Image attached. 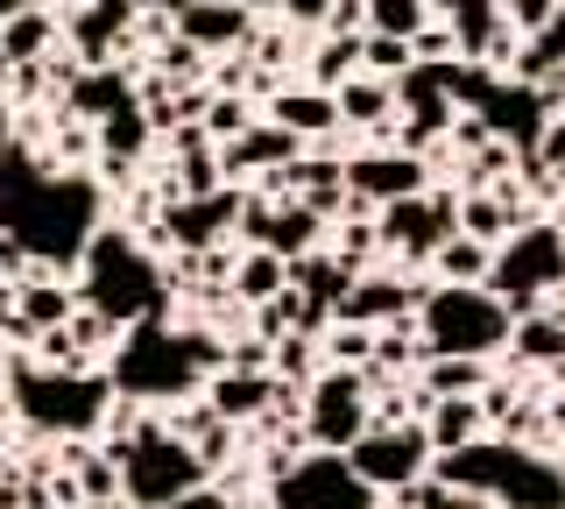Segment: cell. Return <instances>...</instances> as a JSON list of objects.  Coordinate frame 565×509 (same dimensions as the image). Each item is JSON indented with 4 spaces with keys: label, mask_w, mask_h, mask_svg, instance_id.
<instances>
[{
    "label": "cell",
    "mask_w": 565,
    "mask_h": 509,
    "mask_svg": "<svg viewBox=\"0 0 565 509\" xmlns=\"http://www.w3.org/2000/svg\"><path fill=\"white\" fill-rule=\"evenodd\" d=\"M128 8H135V14H170V22H177V14H184L191 0H128Z\"/></svg>",
    "instance_id": "60d3db41"
},
{
    "label": "cell",
    "mask_w": 565,
    "mask_h": 509,
    "mask_svg": "<svg viewBox=\"0 0 565 509\" xmlns=\"http://www.w3.org/2000/svg\"><path fill=\"white\" fill-rule=\"evenodd\" d=\"M282 382L269 375V368H220V375L205 382V403L226 417V425H262L269 417V403H276Z\"/></svg>",
    "instance_id": "ffe728a7"
},
{
    "label": "cell",
    "mask_w": 565,
    "mask_h": 509,
    "mask_svg": "<svg viewBox=\"0 0 565 509\" xmlns=\"http://www.w3.org/2000/svg\"><path fill=\"white\" fill-rule=\"evenodd\" d=\"M537 163L565 184V114H558V120H544V135H537Z\"/></svg>",
    "instance_id": "74e56055"
},
{
    "label": "cell",
    "mask_w": 565,
    "mask_h": 509,
    "mask_svg": "<svg viewBox=\"0 0 565 509\" xmlns=\"http://www.w3.org/2000/svg\"><path fill=\"white\" fill-rule=\"evenodd\" d=\"M488 390V368L481 361H424V403H438V396H481Z\"/></svg>",
    "instance_id": "1f68e13d"
},
{
    "label": "cell",
    "mask_w": 565,
    "mask_h": 509,
    "mask_svg": "<svg viewBox=\"0 0 565 509\" xmlns=\"http://www.w3.org/2000/svg\"><path fill=\"white\" fill-rule=\"evenodd\" d=\"M141 22V14L128 8V0H78L71 8V57L93 72V64H120V50H128V29Z\"/></svg>",
    "instance_id": "9a60e30c"
},
{
    "label": "cell",
    "mask_w": 565,
    "mask_h": 509,
    "mask_svg": "<svg viewBox=\"0 0 565 509\" xmlns=\"http://www.w3.org/2000/svg\"><path fill=\"white\" fill-rule=\"evenodd\" d=\"M411 64H417V57H411V43H403V36H367V43H361V72L382 78V85H396Z\"/></svg>",
    "instance_id": "836d02e7"
},
{
    "label": "cell",
    "mask_w": 565,
    "mask_h": 509,
    "mask_svg": "<svg viewBox=\"0 0 565 509\" xmlns=\"http://www.w3.org/2000/svg\"><path fill=\"white\" fill-rule=\"evenodd\" d=\"M8 396L22 411L29 432H93L114 417V375H93V368H35V361H14L8 368Z\"/></svg>",
    "instance_id": "8992f818"
},
{
    "label": "cell",
    "mask_w": 565,
    "mask_h": 509,
    "mask_svg": "<svg viewBox=\"0 0 565 509\" xmlns=\"http://www.w3.org/2000/svg\"><path fill=\"white\" fill-rule=\"evenodd\" d=\"M403 509H481L467 496V488H446V481H417L411 496H403Z\"/></svg>",
    "instance_id": "8d00e7d4"
},
{
    "label": "cell",
    "mask_w": 565,
    "mask_h": 509,
    "mask_svg": "<svg viewBox=\"0 0 565 509\" xmlns=\"http://www.w3.org/2000/svg\"><path fill=\"white\" fill-rule=\"evenodd\" d=\"M99 226H106L99 220V184L85 178V170H57L29 142L8 149V163H0V234L35 262L29 276L78 269L85 241H93Z\"/></svg>",
    "instance_id": "6da1fadb"
},
{
    "label": "cell",
    "mask_w": 565,
    "mask_h": 509,
    "mask_svg": "<svg viewBox=\"0 0 565 509\" xmlns=\"http://www.w3.org/2000/svg\"><path fill=\"white\" fill-rule=\"evenodd\" d=\"M106 460L120 467V496H128V509H177L191 488L212 481L205 460L191 453V438L156 425V417H141L135 432L106 438Z\"/></svg>",
    "instance_id": "5b68a950"
},
{
    "label": "cell",
    "mask_w": 565,
    "mask_h": 509,
    "mask_svg": "<svg viewBox=\"0 0 565 509\" xmlns=\"http://www.w3.org/2000/svg\"><path fill=\"white\" fill-rule=\"evenodd\" d=\"M417 332L431 347V361H488L516 340V311L502 305L488 284L481 290H459V284H431V297L417 305Z\"/></svg>",
    "instance_id": "52a82bcc"
},
{
    "label": "cell",
    "mask_w": 565,
    "mask_h": 509,
    "mask_svg": "<svg viewBox=\"0 0 565 509\" xmlns=\"http://www.w3.org/2000/svg\"><path fill=\"white\" fill-rule=\"evenodd\" d=\"M424 432H431V453L446 460V453L481 446V438H488L494 425H488L481 396H438V403H424Z\"/></svg>",
    "instance_id": "603a6c76"
},
{
    "label": "cell",
    "mask_w": 565,
    "mask_h": 509,
    "mask_svg": "<svg viewBox=\"0 0 565 509\" xmlns=\"http://www.w3.org/2000/svg\"><path fill=\"white\" fill-rule=\"evenodd\" d=\"M459 8H467V0H431V22H452Z\"/></svg>",
    "instance_id": "ee69618b"
},
{
    "label": "cell",
    "mask_w": 565,
    "mask_h": 509,
    "mask_svg": "<svg viewBox=\"0 0 565 509\" xmlns=\"http://www.w3.org/2000/svg\"><path fill=\"white\" fill-rule=\"evenodd\" d=\"M431 276H438V284H459V290H481L488 276H494V248H488V241H473V234H452L446 248L431 255Z\"/></svg>",
    "instance_id": "f1b7e54d"
},
{
    "label": "cell",
    "mask_w": 565,
    "mask_h": 509,
    "mask_svg": "<svg viewBox=\"0 0 565 509\" xmlns=\"http://www.w3.org/2000/svg\"><path fill=\"white\" fill-rule=\"evenodd\" d=\"M361 43L367 36H326V43H318V57H311V85H318V93H340L347 78H361Z\"/></svg>",
    "instance_id": "4dcf8cb0"
},
{
    "label": "cell",
    "mask_w": 565,
    "mask_h": 509,
    "mask_svg": "<svg viewBox=\"0 0 565 509\" xmlns=\"http://www.w3.org/2000/svg\"><path fill=\"white\" fill-rule=\"evenodd\" d=\"M269 120H276V128H290L297 142H311V135H326V142H332V135H340V99L318 93V85H297V93L282 85V93H269Z\"/></svg>",
    "instance_id": "cb8c5ba5"
},
{
    "label": "cell",
    "mask_w": 565,
    "mask_h": 509,
    "mask_svg": "<svg viewBox=\"0 0 565 509\" xmlns=\"http://www.w3.org/2000/svg\"><path fill=\"white\" fill-rule=\"evenodd\" d=\"M22 262H29V255H22V248H14V241H8V234H0V284H8V276H14V269H22Z\"/></svg>",
    "instance_id": "b9f144b4"
},
{
    "label": "cell",
    "mask_w": 565,
    "mask_h": 509,
    "mask_svg": "<svg viewBox=\"0 0 565 509\" xmlns=\"http://www.w3.org/2000/svg\"><path fill=\"white\" fill-rule=\"evenodd\" d=\"M290 290V262L282 255H269V248H247L241 262H234V284H226V297L234 305H247V311H262L269 297H282Z\"/></svg>",
    "instance_id": "4316f807"
},
{
    "label": "cell",
    "mask_w": 565,
    "mask_h": 509,
    "mask_svg": "<svg viewBox=\"0 0 565 509\" xmlns=\"http://www.w3.org/2000/svg\"><path fill=\"white\" fill-rule=\"evenodd\" d=\"M431 29V0H367V36H403Z\"/></svg>",
    "instance_id": "d6a6232c"
},
{
    "label": "cell",
    "mask_w": 565,
    "mask_h": 509,
    "mask_svg": "<svg viewBox=\"0 0 565 509\" xmlns=\"http://www.w3.org/2000/svg\"><path fill=\"white\" fill-rule=\"evenodd\" d=\"M552 382H558V390H565V361H558V368H552Z\"/></svg>",
    "instance_id": "f6af8a7d"
},
{
    "label": "cell",
    "mask_w": 565,
    "mask_h": 509,
    "mask_svg": "<svg viewBox=\"0 0 565 509\" xmlns=\"http://www.w3.org/2000/svg\"><path fill=\"white\" fill-rule=\"evenodd\" d=\"M205 135H212L220 149L247 135V107H241V93H212V107H205Z\"/></svg>",
    "instance_id": "e575fe53"
},
{
    "label": "cell",
    "mask_w": 565,
    "mask_h": 509,
    "mask_svg": "<svg viewBox=\"0 0 565 509\" xmlns=\"http://www.w3.org/2000/svg\"><path fill=\"white\" fill-rule=\"evenodd\" d=\"M99 170L106 178H128V163H141L149 156V142H156V128H149V114H141V99L128 114H114V120H99Z\"/></svg>",
    "instance_id": "d4e9b609"
},
{
    "label": "cell",
    "mask_w": 565,
    "mask_h": 509,
    "mask_svg": "<svg viewBox=\"0 0 565 509\" xmlns=\"http://www.w3.org/2000/svg\"><path fill=\"white\" fill-rule=\"evenodd\" d=\"M135 99H141V93H135L128 64H93V72H78V78H71V93H64V114H71V120H85V128H99V120L128 114Z\"/></svg>",
    "instance_id": "d6986e66"
},
{
    "label": "cell",
    "mask_w": 565,
    "mask_h": 509,
    "mask_svg": "<svg viewBox=\"0 0 565 509\" xmlns=\"http://www.w3.org/2000/svg\"><path fill=\"white\" fill-rule=\"evenodd\" d=\"M509 347H516V361H530V368H558L565 361V311H523Z\"/></svg>",
    "instance_id": "f546056e"
},
{
    "label": "cell",
    "mask_w": 565,
    "mask_h": 509,
    "mask_svg": "<svg viewBox=\"0 0 565 509\" xmlns=\"http://www.w3.org/2000/svg\"><path fill=\"white\" fill-rule=\"evenodd\" d=\"M297 156H305V142H297L290 128H276V120H262V128H247L241 142H226L220 149V163H226V178H276V170H290Z\"/></svg>",
    "instance_id": "44dd1931"
},
{
    "label": "cell",
    "mask_w": 565,
    "mask_h": 509,
    "mask_svg": "<svg viewBox=\"0 0 565 509\" xmlns=\"http://www.w3.org/2000/svg\"><path fill=\"white\" fill-rule=\"evenodd\" d=\"M431 481L467 488L473 502L502 509H565V467L516 446V438H481L467 453H446V460H431Z\"/></svg>",
    "instance_id": "3957f363"
},
{
    "label": "cell",
    "mask_w": 565,
    "mask_h": 509,
    "mask_svg": "<svg viewBox=\"0 0 565 509\" xmlns=\"http://www.w3.org/2000/svg\"><path fill=\"white\" fill-rule=\"evenodd\" d=\"M431 432H424V417H411V425H375L361 432L347 446V467L361 474L375 496H411L417 481H431Z\"/></svg>",
    "instance_id": "30bf717a"
},
{
    "label": "cell",
    "mask_w": 565,
    "mask_h": 509,
    "mask_svg": "<svg viewBox=\"0 0 565 509\" xmlns=\"http://www.w3.org/2000/svg\"><path fill=\"white\" fill-rule=\"evenodd\" d=\"M8 149H14V114H8V93H0V163H8Z\"/></svg>",
    "instance_id": "7bdbcfd3"
},
{
    "label": "cell",
    "mask_w": 565,
    "mask_h": 509,
    "mask_svg": "<svg viewBox=\"0 0 565 509\" xmlns=\"http://www.w3.org/2000/svg\"><path fill=\"white\" fill-rule=\"evenodd\" d=\"M220 368H226V347L205 326H170V305H156L149 319H135L120 332V354L106 375H114V396H128V403H177V396L205 390Z\"/></svg>",
    "instance_id": "7a4b0ae2"
},
{
    "label": "cell",
    "mask_w": 565,
    "mask_h": 509,
    "mask_svg": "<svg viewBox=\"0 0 565 509\" xmlns=\"http://www.w3.org/2000/svg\"><path fill=\"white\" fill-rule=\"evenodd\" d=\"M424 284H411V276H361V284L347 290V305L332 311V326H403V319H417V305H424Z\"/></svg>",
    "instance_id": "2e32d148"
},
{
    "label": "cell",
    "mask_w": 565,
    "mask_h": 509,
    "mask_svg": "<svg viewBox=\"0 0 565 509\" xmlns=\"http://www.w3.org/2000/svg\"><path fill=\"white\" fill-rule=\"evenodd\" d=\"M353 284H361V269H353L340 248H311V255H297V262H290V290H297V297H311L318 311H340Z\"/></svg>",
    "instance_id": "7402d4cb"
},
{
    "label": "cell",
    "mask_w": 565,
    "mask_h": 509,
    "mask_svg": "<svg viewBox=\"0 0 565 509\" xmlns=\"http://www.w3.org/2000/svg\"><path fill=\"white\" fill-rule=\"evenodd\" d=\"M488 290L502 297L509 311H544V297L565 290V226L558 220H530L523 234H509L502 248H494V276Z\"/></svg>",
    "instance_id": "ba28073f"
},
{
    "label": "cell",
    "mask_w": 565,
    "mask_h": 509,
    "mask_svg": "<svg viewBox=\"0 0 565 509\" xmlns=\"http://www.w3.org/2000/svg\"><path fill=\"white\" fill-rule=\"evenodd\" d=\"M78 305L128 332L135 319H149L156 305H170V276L149 262V248H141L128 226H99L78 255Z\"/></svg>",
    "instance_id": "277c9868"
},
{
    "label": "cell",
    "mask_w": 565,
    "mask_h": 509,
    "mask_svg": "<svg viewBox=\"0 0 565 509\" xmlns=\"http://www.w3.org/2000/svg\"><path fill=\"white\" fill-rule=\"evenodd\" d=\"M57 43H64V29L50 22L43 8H29V14H14V22L0 29V64H8V72H29V64L57 57Z\"/></svg>",
    "instance_id": "484cf974"
},
{
    "label": "cell",
    "mask_w": 565,
    "mask_h": 509,
    "mask_svg": "<svg viewBox=\"0 0 565 509\" xmlns=\"http://www.w3.org/2000/svg\"><path fill=\"white\" fill-rule=\"evenodd\" d=\"M417 191H431V163L411 149H361V156H347V199H361V205H403V199H417Z\"/></svg>",
    "instance_id": "4fadbf2b"
},
{
    "label": "cell",
    "mask_w": 565,
    "mask_h": 509,
    "mask_svg": "<svg viewBox=\"0 0 565 509\" xmlns=\"http://www.w3.org/2000/svg\"><path fill=\"white\" fill-rule=\"evenodd\" d=\"M340 128H388V120H396V85H382V78H347L340 93Z\"/></svg>",
    "instance_id": "83f0119b"
},
{
    "label": "cell",
    "mask_w": 565,
    "mask_h": 509,
    "mask_svg": "<svg viewBox=\"0 0 565 509\" xmlns=\"http://www.w3.org/2000/svg\"><path fill=\"white\" fill-rule=\"evenodd\" d=\"M375 488L347 467V453H311L276 481V509H367Z\"/></svg>",
    "instance_id": "7c38bea8"
},
{
    "label": "cell",
    "mask_w": 565,
    "mask_h": 509,
    "mask_svg": "<svg viewBox=\"0 0 565 509\" xmlns=\"http://www.w3.org/2000/svg\"><path fill=\"white\" fill-rule=\"evenodd\" d=\"M241 205H247L241 184H220V191H205V199H177V205H163V234H170L184 255L220 248V241L241 226Z\"/></svg>",
    "instance_id": "5bb4252c"
},
{
    "label": "cell",
    "mask_w": 565,
    "mask_h": 509,
    "mask_svg": "<svg viewBox=\"0 0 565 509\" xmlns=\"http://www.w3.org/2000/svg\"><path fill=\"white\" fill-rule=\"evenodd\" d=\"M452 234H459V191H417V199L375 213V241L403 262H431Z\"/></svg>",
    "instance_id": "8fae6325"
},
{
    "label": "cell",
    "mask_w": 565,
    "mask_h": 509,
    "mask_svg": "<svg viewBox=\"0 0 565 509\" xmlns=\"http://www.w3.org/2000/svg\"><path fill=\"white\" fill-rule=\"evenodd\" d=\"M326 354L340 361V368H367V361H375V332H367V326H332L326 332Z\"/></svg>",
    "instance_id": "d590c367"
},
{
    "label": "cell",
    "mask_w": 565,
    "mask_h": 509,
    "mask_svg": "<svg viewBox=\"0 0 565 509\" xmlns=\"http://www.w3.org/2000/svg\"><path fill=\"white\" fill-rule=\"evenodd\" d=\"M488 120V135L494 142H509V149H537V135H544V99H537V85H523V78H494L488 85V99L473 107Z\"/></svg>",
    "instance_id": "e0dca14e"
},
{
    "label": "cell",
    "mask_w": 565,
    "mask_h": 509,
    "mask_svg": "<svg viewBox=\"0 0 565 509\" xmlns=\"http://www.w3.org/2000/svg\"><path fill=\"white\" fill-rule=\"evenodd\" d=\"M0 340H8V332H0Z\"/></svg>",
    "instance_id": "bcb514c9"
},
{
    "label": "cell",
    "mask_w": 565,
    "mask_h": 509,
    "mask_svg": "<svg viewBox=\"0 0 565 509\" xmlns=\"http://www.w3.org/2000/svg\"><path fill=\"white\" fill-rule=\"evenodd\" d=\"M177 36L191 50H247L262 29H255V8H247V0H191V8L177 14Z\"/></svg>",
    "instance_id": "ac0fdd59"
},
{
    "label": "cell",
    "mask_w": 565,
    "mask_h": 509,
    "mask_svg": "<svg viewBox=\"0 0 565 509\" xmlns=\"http://www.w3.org/2000/svg\"><path fill=\"white\" fill-rule=\"evenodd\" d=\"M177 509H234V496H226V488H212V481H205V488H191V496L177 502Z\"/></svg>",
    "instance_id": "ab89813d"
},
{
    "label": "cell",
    "mask_w": 565,
    "mask_h": 509,
    "mask_svg": "<svg viewBox=\"0 0 565 509\" xmlns=\"http://www.w3.org/2000/svg\"><path fill=\"white\" fill-rule=\"evenodd\" d=\"M361 432H375V382H367V368H318V382L305 390V446L347 453Z\"/></svg>",
    "instance_id": "9c48e42d"
},
{
    "label": "cell",
    "mask_w": 565,
    "mask_h": 509,
    "mask_svg": "<svg viewBox=\"0 0 565 509\" xmlns=\"http://www.w3.org/2000/svg\"><path fill=\"white\" fill-rule=\"evenodd\" d=\"M282 14H297V22H311V29H326V14H332V0H282Z\"/></svg>",
    "instance_id": "f35d334b"
}]
</instances>
